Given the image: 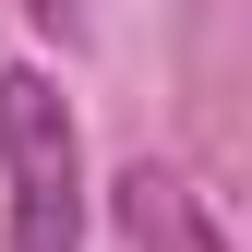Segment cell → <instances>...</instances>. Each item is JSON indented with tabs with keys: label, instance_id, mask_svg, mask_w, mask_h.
Here are the masks:
<instances>
[{
	"label": "cell",
	"instance_id": "obj_3",
	"mask_svg": "<svg viewBox=\"0 0 252 252\" xmlns=\"http://www.w3.org/2000/svg\"><path fill=\"white\" fill-rule=\"evenodd\" d=\"M36 36H60V48H84V0H12Z\"/></svg>",
	"mask_w": 252,
	"mask_h": 252
},
{
	"label": "cell",
	"instance_id": "obj_1",
	"mask_svg": "<svg viewBox=\"0 0 252 252\" xmlns=\"http://www.w3.org/2000/svg\"><path fill=\"white\" fill-rule=\"evenodd\" d=\"M0 180H12V252H84V132L36 60H0Z\"/></svg>",
	"mask_w": 252,
	"mask_h": 252
},
{
	"label": "cell",
	"instance_id": "obj_2",
	"mask_svg": "<svg viewBox=\"0 0 252 252\" xmlns=\"http://www.w3.org/2000/svg\"><path fill=\"white\" fill-rule=\"evenodd\" d=\"M108 216H120L132 252H228L216 216H204V192H192L180 168H156V156H132V168L108 180Z\"/></svg>",
	"mask_w": 252,
	"mask_h": 252
}]
</instances>
